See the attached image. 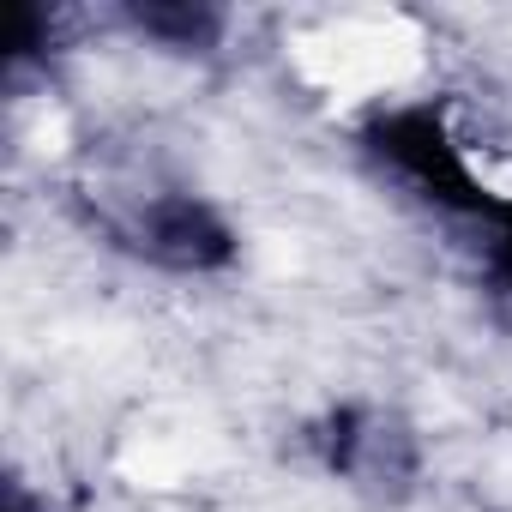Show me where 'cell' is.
I'll list each match as a JSON object with an SVG mask.
<instances>
[{
  "label": "cell",
  "instance_id": "cell-1",
  "mask_svg": "<svg viewBox=\"0 0 512 512\" xmlns=\"http://www.w3.org/2000/svg\"><path fill=\"white\" fill-rule=\"evenodd\" d=\"M350 145H356V163L374 175V187H386L416 217L440 223L452 241L506 187L500 175H488L482 145L458 127L452 103L434 91H392L362 103L350 121Z\"/></svg>",
  "mask_w": 512,
  "mask_h": 512
},
{
  "label": "cell",
  "instance_id": "cell-2",
  "mask_svg": "<svg viewBox=\"0 0 512 512\" xmlns=\"http://www.w3.org/2000/svg\"><path fill=\"white\" fill-rule=\"evenodd\" d=\"M79 217L85 229L121 253V260L157 272V278H181V284H211L229 278L241 266V223L229 217V205L181 175L163 169H127V175H97L79 181Z\"/></svg>",
  "mask_w": 512,
  "mask_h": 512
},
{
  "label": "cell",
  "instance_id": "cell-3",
  "mask_svg": "<svg viewBox=\"0 0 512 512\" xmlns=\"http://www.w3.org/2000/svg\"><path fill=\"white\" fill-rule=\"evenodd\" d=\"M302 458L344 494L368 506H404L428 482V440L422 428L380 398H332L296 434Z\"/></svg>",
  "mask_w": 512,
  "mask_h": 512
},
{
  "label": "cell",
  "instance_id": "cell-4",
  "mask_svg": "<svg viewBox=\"0 0 512 512\" xmlns=\"http://www.w3.org/2000/svg\"><path fill=\"white\" fill-rule=\"evenodd\" d=\"M109 25L127 43H145L175 61H217L235 37V13L217 0H121Z\"/></svg>",
  "mask_w": 512,
  "mask_h": 512
},
{
  "label": "cell",
  "instance_id": "cell-5",
  "mask_svg": "<svg viewBox=\"0 0 512 512\" xmlns=\"http://www.w3.org/2000/svg\"><path fill=\"white\" fill-rule=\"evenodd\" d=\"M73 13L61 7H37V0H25V7H13V25H7V49H0V73H7V85H37L49 79L67 55H73Z\"/></svg>",
  "mask_w": 512,
  "mask_h": 512
},
{
  "label": "cell",
  "instance_id": "cell-6",
  "mask_svg": "<svg viewBox=\"0 0 512 512\" xmlns=\"http://www.w3.org/2000/svg\"><path fill=\"white\" fill-rule=\"evenodd\" d=\"M458 253H464V266L476 278V290L512 314V181L494 193V205L458 235Z\"/></svg>",
  "mask_w": 512,
  "mask_h": 512
},
{
  "label": "cell",
  "instance_id": "cell-7",
  "mask_svg": "<svg viewBox=\"0 0 512 512\" xmlns=\"http://www.w3.org/2000/svg\"><path fill=\"white\" fill-rule=\"evenodd\" d=\"M0 512H61V500L49 494V488H37L31 476H7V482H0Z\"/></svg>",
  "mask_w": 512,
  "mask_h": 512
}]
</instances>
